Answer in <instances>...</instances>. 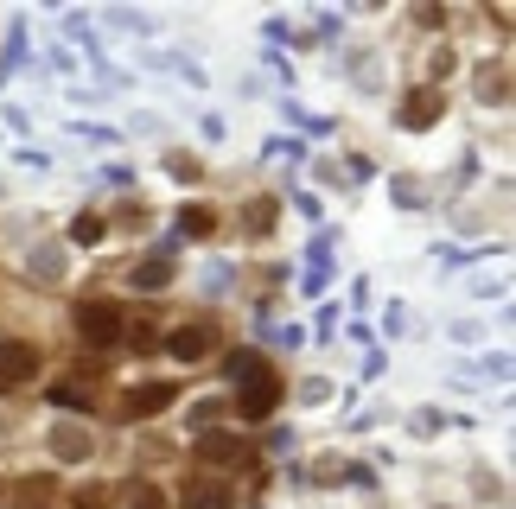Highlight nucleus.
<instances>
[{"label":"nucleus","instance_id":"obj_4","mask_svg":"<svg viewBox=\"0 0 516 509\" xmlns=\"http://www.w3.org/2000/svg\"><path fill=\"white\" fill-rule=\"evenodd\" d=\"M172 401H179V389H172V382H147V389H128L122 420H153V414H166Z\"/></svg>","mask_w":516,"mask_h":509},{"label":"nucleus","instance_id":"obj_15","mask_svg":"<svg viewBox=\"0 0 516 509\" xmlns=\"http://www.w3.org/2000/svg\"><path fill=\"white\" fill-rule=\"evenodd\" d=\"M102 503H109V490H102V484H90V490H77V509H102Z\"/></svg>","mask_w":516,"mask_h":509},{"label":"nucleus","instance_id":"obj_1","mask_svg":"<svg viewBox=\"0 0 516 509\" xmlns=\"http://www.w3.org/2000/svg\"><path fill=\"white\" fill-rule=\"evenodd\" d=\"M71 325H77V338L90 344V350H109V344L128 338V312L115 306V300H77Z\"/></svg>","mask_w":516,"mask_h":509},{"label":"nucleus","instance_id":"obj_9","mask_svg":"<svg viewBox=\"0 0 516 509\" xmlns=\"http://www.w3.org/2000/svg\"><path fill=\"white\" fill-rule=\"evenodd\" d=\"M434 115H440V96L434 90H415V96H408V109H402V128H427Z\"/></svg>","mask_w":516,"mask_h":509},{"label":"nucleus","instance_id":"obj_11","mask_svg":"<svg viewBox=\"0 0 516 509\" xmlns=\"http://www.w3.org/2000/svg\"><path fill=\"white\" fill-rule=\"evenodd\" d=\"M243 230H249V236H268V230H274V198H249Z\"/></svg>","mask_w":516,"mask_h":509},{"label":"nucleus","instance_id":"obj_2","mask_svg":"<svg viewBox=\"0 0 516 509\" xmlns=\"http://www.w3.org/2000/svg\"><path fill=\"white\" fill-rule=\"evenodd\" d=\"M211 350H217V325L211 319H192V325L166 331V357H179V363H204Z\"/></svg>","mask_w":516,"mask_h":509},{"label":"nucleus","instance_id":"obj_8","mask_svg":"<svg viewBox=\"0 0 516 509\" xmlns=\"http://www.w3.org/2000/svg\"><path fill=\"white\" fill-rule=\"evenodd\" d=\"M172 274H179V261H172V255H153V261H141V268H134V287L160 293V287H166Z\"/></svg>","mask_w":516,"mask_h":509},{"label":"nucleus","instance_id":"obj_10","mask_svg":"<svg viewBox=\"0 0 516 509\" xmlns=\"http://www.w3.org/2000/svg\"><path fill=\"white\" fill-rule=\"evenodd\" d=\"M51 452H58V459H77V452L90 459V433H77V427H58V433H51Z\"/></svg>","mask_w":516,"mask_h":509},{"label":"nucleus","instance_id":"obj_5","mask_svg":"<svg viewBox=\"0 0 516 509\" xmlns=\"http://www.w3.org/2000/svg\"><path fill=\"white\" fill-rule=\"evenodd\" d=\"M39 376V344H7L0 350V389H20Z\"/></svg>","mask_w":516,"mask_h":509},{"label":"nucleus","instance_id":"obj_14","mask_svg":"<svg viewBox=\"0 0 516 509\" xmlns=\"http://www.w3.org/2000/svg\"><path fill=\"white\" fill-rule=\"evenodd\" d=\"M179 223H185V230H192V236H211V210H185Z\"/></svg>","mask_w":516,"mask_h":509},{"label":"nucleus","instance_id":"obj_6","mask_svg":"<svg viewBox=\"0 0 516 509\" xmlns=\"http://www.w3.org/2000/svg\"><path fill=\"white\" fill-rule=\"evenodd\" d=\"M179 503L185 509H236V497H230V484H223V478H192L179 490Z\"/></svg>","mask_w":516,"mask_h":509},{"label":"nucleus","instance_id":"obj_3","mask_svg":"<svg viewBox=\"0 0 516 509\" xmlns=\"http://www.w3.org/2000/svg\"><path fill=\"white\" fill-rule=\"evenodd\" d=\"M236 408H243L249 420H268L274 408H281V376H274V370L243 376V395H236Z\"/></svg>","mask_w":516,"mask_h":509},{"label":"nucleus","instance_id":"obj_13","mask_svg":"<svg viewBox=\"0 0 516 509\" xmlns=\"http://www.w3.org/2000/svg\"><path fill=\"white\" fill-rule=\"evenodd\" d=\"M102 236V217H77L71 223V242H96Z\"/></svg>","mask_w":516,"mask_h":509},{"label":"nucleus","instance_id":"obj_7","mask_svg":"<svg viewBox=\"0 0 516 509\" xmlns=\"http://www.w3.org/2000/svg\"><path fill=\"white\" fill-rule=\"evenodd\" d=\"M198 459H204V465H249L255 452H249V446H236L230 433H204V440H198Z\"/></svg>","mask_w":516,"mask_h":509},{"label":"nucleus","instance_id":"obj_12","mask_svg":"<svg viewBox=\"0 0 516 509\" xmlns=\"http://www.w3.org/2000/svg\"><path fill=\"white\" fill-rule=\"evenodd\" d=\"M128 503H134V509H166V497H160L153 484H134V490H128Z\"/></svg>","mask_w":516,"mask_h":509}]
</instances>
